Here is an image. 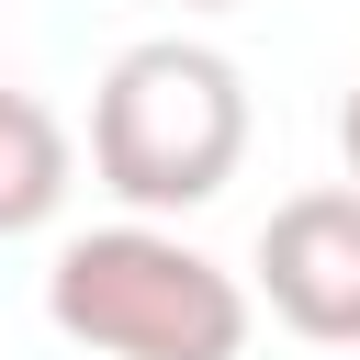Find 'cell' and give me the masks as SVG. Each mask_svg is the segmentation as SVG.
<instances>
[{
  "label": "cell",
  "mask_w": 360,
  "mask_h": 360,
  "mask_svg": "<svg viewBox=\"0 0 360 360\" xmlns=\"http://www.w3.org/2000/svg\"><path fill=\"white\" fill-rule=\"evenodd\" d=\"M248 158V79L191 45V34H146L101 68V101H90V169L112 202L146 214H191L236 180Z\"/></svg>",
  "instance_id": "obj_1"
},
{
  "label": "cell",
  "mask_w": 360,
  "mask_h": 360,
  "mask_svg": "<svg viewBox=\"0 0 360 360\" xmlns=\"http://www.w3.org/2000/svg\"><path fill=\"white\" fill-rule=\"evenodd\" d=\"M45 315H56V338H79L101 360H236L248 349V281L135 214L56 248Z\"/></svg>",
  "instance_id": "obj_2"
},
{
  "label": "cell",
  "mask_w": 360,
  "mask_h": 360,
  "mask_svg": "<svg viewBox=\"0 0 360 360\" xmlns=\"http://www.w3.org/2000/svg\"><path fill=\"white\" fill-rule=\"evenodd\" d=\"M259 292H270V315L292 338L360 349V191L349 180L270 202V225H259Z\"/></svg>",
  "instance_id": "obj_3"
},
{
  "label": "cell",
  "mask_w": 360,
  "mask_h": 360,
  "mask_svg": "<svg viewBox=\"0 0 360 360\" xmlns=\"http://www.w3.org/2000/svg\"><path fill=\"white\" fill-rule=\"evenodd\" d=\"M68 202V124L34 90H0V236H34Z\"/></svg>",
  "instance_id": "obj_4"
},
{
  "label": "cell",
  "mask_w": 360,
  "mask_h": 360,
  "mask_svg": "<svg viewBox=\"0 0 360 360\" xmlns=\"http://www.w3.org/2000/svg\"><path fill=\"white\" fill-rule=\"evenodd\" d=\"M338 158H349V191H360V90L338 101Z\"/></svg>",
  "instance_id": "obj_5"
},
{
  "label": "cell",
  "mask_w": 360,
  "mask_h": 360,
  "mask_svg": "<svg viewBox=\"0 0 360 360\" xmlns=\"http://www.w3.org/2000/svg\"><path fill=\"white\" fill-rule=\"evenodd\" d=\"M180 11H225V0H180Z\"/></svg>",
  "instance_id": "obj_6"
}]
</instances>
